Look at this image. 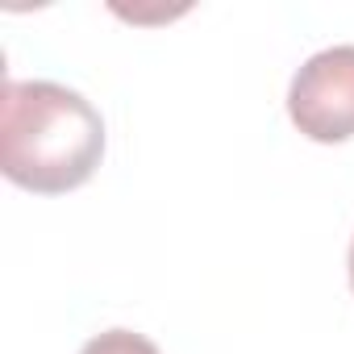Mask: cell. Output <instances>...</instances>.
<instances>
[{
	"mask_svg": "<svg viewBox=\"0 0 354 354\" xmlns=\"http://www.w3.org/2000/svg\"><path fill=\"white\" fill-rule=\"evenodd\" d=\"M104 158V121L71 88L9 80L0 100V171L26 192L59 196L92 180Z\"/></svg>",
	"mask_w": 354,
	"mask_h": 354,
	"instance_id": "6da1fadb",
	"label": "cell"
},
{
	"mask_svg": "<svg viewBox=\"0 0 354 354\" xmlns=\"http://www.w3.org/2000/svg\"><path fill=\"white\" fill-rule=\"evenodd\" d=\"M288 117L313 142L354 138V46H329L292 75Z\"/></svg>",
	"mask_w": 354,
	"mask_h": 354,
	"instance_id": "7a4b0ae2",
	"label": "cell"
},
{
	"mask_svg": "<svg viewBox=\"0 0 354 354\" xmlns=\"http://www.w3.org/2000/svg\"><path fill=\"white\" fill-rule=\"evenodd\" d=\"M80 354H158V346H154L150 337L133 333V329H104V333H96Z\"/></svg>",
	"mask_w": 354,
	"mask_h": 354,
	"instance_id": "3957f363",
	"label": "cell"
},
{
	"mask_svg": "<svg viewBox=\"0 0 354 354\" xmlns=\"http://www.w3.org/2000/svg\"><path fill=\"white\" fill-rule=\"evenodd\" d=\"M350 288H354V242H350Z\"/></svg>",
	"mask_w": 354,
	"mask_h": 354,
	"instance_id": "277c9868",
	"label": "cell"
}]
</instances>
